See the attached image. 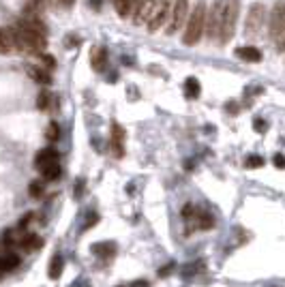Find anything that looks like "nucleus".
<instances>
[{
    "label": "nucleus",
    "instance_id": "1",
    "mask_svg": "<svg viewBox=\"0 0 285 287\" xmlns=\"http://www.w3.org/2000/svg\"><path fill=\"white\" fill-rule=\"evenodd\" d=\"M206 13H208V7L206 3H199L193 7V11L191 15H189V20H187V26H185V34H183V43L185 45H195L199 43V39L206 34Z\"/></svg>",
    "mask_w": 285,
    "mask_h": 287
},
{
    "label": "nucleus",
    "instance_id": "2",
    "mask_svg": "<svg viewBox=\"0 0 285 287\" xmlns=\"http://www.w3.org/2000/svg\"><path fill=\"white\" fill-rule=\"evenodd\" d=\"M13 41H15V50L24 52V54H32V56H43L45 47H47V37L37 34L30 30H24L20 26H13Z\"/></svg>",
    "mask_w": 285,
    "mask_h": 287
},
{
    "label": "nucleus",
    "instance_id": "3",
    "mask_svg": "<svg viewBox=\"0 0 285 287\" xmlns=\"http://www.w3.org/2000/svg\"><path fill=\"white\" fill-rule=\"evenodd\" d=\"M238 13H240V3L238 0H227L225 3V13H223V26L219 34V45H227L232 41L236 32V24H238Z\"/></svg>",
    "mask_w": 285,
    "mask_h": 287
},
{
    "label": "nucleus",
    "instance_id": "4",
    "mask_svg": "<svg viewBox=\"0 0 285 287\" xmlns=\"http://www.w3.org/2000/svg\"><path fill=\"white\" fill-rule=\"evenodd\" d=\"M225 3H227V0H215V3L208 7V13H206V37L210 41H219L221 26H223V13H225Z\"/></svg>",
    "mask_w": 285,
    "mask_h": 287
},
{
    "label": "nucleus",
    "instance_id": "5",
    "mask_svg": "<svg viewBox=\"0 0 285 287\" xmlns=\"http://www.w3.org/2000/svg\"><path fill=\"white\" fill-rule=\"evenodd\" d=\"M172 9H174V0H159L153 15H150L148 20V30L150 32H157L161 30L165 24H169V17H172Z\"/></svg>",
    "mask_w": 285,
    "mask_h": 287
},
{
    "label": "nucleus",
    "instance_id": "6",
    "mask_svg": "<svg viewBox=\"0 0 285 287\" xmlns=\"http://www.w3.org/2000/svg\"><path fill=\"white\" fill-rule=\"evenodd\" d=\"M266 24V7L262 3H255L249 7L246 13V24H244V34L246 37H258L260 30Z\"/></svg>",
    "mask_w": 285,
    "mask_h": 287
},
{
    "label": "nucleus",
    "instance_id": "7",
    "mask_svg": "<svg viewBox=\"0 0 285 287\" xmlns=\"http://www.w3.org/2000/svg\"><path fill=\"white\" fill-rule=\"evenodd\" d=\"M189 0H174V9H172V17L167 24V34H176L180 28L187 26L189 20Z\"/></svg>",
    "mask_w": 285,
    "mask_h": 287
},
{
    "label": "nucleus",
    "instance_id": "8",
    "mask_svg": "<svg viewBox=\"0 0 285 287\" xmlns=\"http://www.w3.org/2000/svg\"><path fill=\"white\" fill-rule=\"evenodd\" d=\"M283 28H285V0H279V3L272 7L270 22H268V30H270V39L272 41L279 39Z\"/></svg>",
    "mask_w": 285,
    "mask_h": 287
},
{
    "label": "nucleus",
    "instance_id": "9",
    "mask_svg": "<svg viewBox=\"0 0 285 287\" xmlns=\"http://www.w3.org/2000/svg\"><path fill=\"white\" fill-rule=\"evenodd\" d=\"M157 3H159V0H135V3H133V13H131L133 24H137V26L148 24Z\"/></svg>",
    "mask_w": 285,
    "mask_h": 287
},
{
    "label": "nucleus",
    "instance_id": "10",
    "mask_svg": "<svg viewBox=\"0 0 285 287\" xmlns=\"http://www.w3.org/2000/svg\"><path fill=\"white\" fill-rule=\"evenodd\" d=\"M15 26H20L24 28V30H30V32H37V34H43L47 37V26L43 24V20L37 13H30V11H24L22 17L17 20Z\"/></svg>",
    "mask_w": 285,
    "mask_h": 287
},
{
    "label": "nucleus",
    "instance_id": "11",
    "mask_svg": "<svg viewBox=\"0 0 285 287\" xmlns=\"http://www.w3.org/2000/svg\"><path fill=\"white\" fill-rule=\"evenodd\" d=\"M34 165L39 167L41 171L50 169L54 165H58V152H56L54 148H45V150H39L34 157Z\"/></svg>",
    "mask_w": 285,
    "mask_h": 287
},
{
    "label": "nucleus",
    "instance_id": "12",
    "mask_svg": "<svg viewBox=\"0 0 285 287\" xmlns=\"http://www.w3.org/2000/svg\"><path fill=\"white\" fill-rule=\"evenodd\" d=\"M24 69L37 84H41V86H50L52 84V73L47 71L45 66H41V64H26Z\"/></svg>",
    "mask_w": 285,
    "mask_h": 287
},
{
    "label": "nucleus",
    "instance_id": "13",
    "mask_svg": "<svg viewBox=\"0 0 285 287\" xmlns=\"http://www.w3.org/2000/svg\"><path fill=\"white\" fill-rule=\"evenodd\" d=\"M122 141H125V129H122L120 124L114 122V124H112V150H114V155H116V157L125 155Z\"/></svg>",
    "mask_w": 285,
    "mask_h": 287
},
{
    "label": "nucleus",
    "instance_id": "14",
    "mask_svg": "<svg viewBox=\"0 0 285 287\" xmlns=\"http://www.w3.org/2000/svg\"><path fill=\"white\" fill-rule=\"evenodd\" d=\"M15 50V41H13V30L11 28H3L0 26V54L7 56V54H13Z\"/></svg>",
    "mask_w": 285,
    "mask_h": 287
},
{
    "label": "nucleus",
    "instance_id": "15",
    "mask_svg": "<svg viewBox=\"0 0 285 287\" xmlns=\"http://www.w3.org/2000/svg\"><path fill=\"white\" fill-rule=\"evenodd\" d=\"M236 56H238L240 60L244 62H260L262 60V52L258 50V47H253V45H242L236 50Z\"/></svg>",
    "mask_w": 285,
    "mask_h": 287
},
{
    "label": "nucleus",
    "instance_id": "16",
    "mask_svg": "<svg viewBox=\"0 0 285 287\" xmlns=\"http://www.w3.org/2000/svg\"><path fill=\"white\" fill-rule=\"evenodd\" d=\"M105 62H108V52L103 50V47H94V50L90 52V64L94 71H103L105 69Z\"/></svg>",
    "mask_w": 285,
    "mask_h": 287
},
{
    "label": "nucleus",
    "instance_id": "17",
    "mask_svg": "<svg viewBox=\"0 0 285 287\" xmlns=\"http://www.w3.org/2000/svg\"><path fill=\"white\" fill-rule=\"evenodd\" d=\"M62 266H64V262H62V255L60 253H56V255H52V262H50V268H47V276H50L52 281H56V279H60V274H62Z\"/></svg>",
    "mask_w": 285,
    "mask_h": 287
},
{
    "label": "nucleus",
    "instance_id": "18",
    "mask_svg": "<svg viewBox=\"0 0 285 287\" xmlns=\"http://www.w3.org/2000/svg\"><path fill=\"white\" fill-rule=\"evenodd\" d=\"M54 94L47 90V88H41L39 94H37V110H41V112H47L54 105Z\"/></svg>",
    "mask_w": 285,
    "mask_h": 287
},
{
    "label": "nucleus",
    "instance_id": "19",
    "mask_svg": "<svg viewBox=\"0 0 285 287\" xmlns=\"http://www.w3.org/2000/svg\"><path fill=\"white\" fill-rule=\"evenodd\" d=\"M20 266V257L15 253H5L0 255V272H11Z\"/></svg>",
    "mask_w": 285,
    "mask_h": 287
},
{
    "label": "nucleus",
    "instance_id": "20",
    "mask_svg": "<svg viewBox=\"0 0 285 287\" xmlns=\"http://www.w3.org/2000/svg\"><path fill=\"white\" fill-rule=\"evenodd\" d=\"M20 246L24 248V251H37V248H41L43 246V240L39 236H34V234H28L24 238H20Z\"/></svg>",
    "mask_w": 285,
    "mask_h": 287
},
{
    "label": "nucleus",
    "instance_id": "21",
    "mask_svg": "<svg viewBox=\"0 0 285 287\" xmlns=\"http://www.w3.org/2000/svg\"><path fill=\"white\" fill-rule=\"evenodd\" d=\"M133 3H135V0H112V5L120 17H129L133 13Z\"/></svg>",
    "mask_w": 285,
    "mask_h": 287
},
{
    "label": "nucleus",
    "instance_id": "22",
    "mask_svg": "<svg viewBox=\"0 0 285 287\" xmlns=\"http://www.w3.org/2000/svg\"><path fill=\"white\" fill-rule=\"evenodd\" d=\"M185 94H187L189 99L199 97V82H197L195 78H189V80L185 82Z\"/></svg>",
    "mask_w": 285,
    "mask_h": 287
},
{
    "label": "nucleus",
    "instance_id": "23",
    "mask_svg": "<svg viewBox=\"0 0 285 287\" xmlns=\"http://www.w3.org/2000/svg\"><path fill=\"white\" fill-rule=\"evenodd\" d=\"M92 251L97 253V255H103V257H110L114 251H116V246L105 242V244H97V246H92Z\"/></svg>",
    "mask_w": 285,
    "mask_h": 287
},
{
    "label": "nucleus",
    "instance_id": "24",
    "mask_svg": "<svg viewBox=\"0 0 285 287\" xmlns=\"http://www.w3.org/2000/svg\"><path fill=\"white\" fill-rule=\"evenodd\" d=\"M45 137L50 139V141H56L60 137V127L56 122H50V127H47V131H45Z\"/></svg>",
    "mask_w": 285,
    "mask_h": 287
},
{
    "label": "nucleus",
    "instance_id": "25",
    "mask_svg": "<svg viewBox=\"0 0 285 287\" xmlns=\"http://www.w3.org/2000/svg\"><path fill=\"white\" fill-rule=\"evenodd\" d=\"M41 174H43V178H45V180H58V178H60V174H62V169H60V165H54V167H50V169L41 171Z\"/></svg>",
    "mask_w": 285,
    "mask_h": 287
},
{
    "label": "nucleus",
    "instance_id": "26",
    "mask_svg": "<svg viewBox=\"0 0 285 287\" xmlns=\"http://www.w3.org/2000/svg\"><path fill=\"white\" fill-rule=\"evenodd\" d=\"M43 191H45L43 183H39V180H34V183H30V197L39 199V197L43 195Z\"/></svg>",
    "mask_w": 285,
    "mask_h": 287
},
{
    "label": "nucleus",
    "instance_id": "27",
    "mask_svg": "<svg viewBox=\"0 0 285 287\" xmlns=\"http://www.w3.org/2000/svg\"><path fill=\"white\" fill-rule=\"evenodd\" d=\"M39 58H41V66H45L47 71H52L54 66H56V60L52 58L50 54H43V56H39Z\"/></svg>",
    "mask_w": 285,
    "mask_h": 287
},
{
    "label": "nucleus",
    "instance_id": "28",
    "mask_svg": "<svg viewBox=\"0 0 285 287\" xmlns=\"http://www.w3.org/2000/svg\"><path fill=\"white\" fill-rule=\"evenodd\" d=\"M264 165V159L258 157V155H251L249 159H246V167H262Z\"/></svg>",
    "mask_w": 285,
    "mask_h": 287
},
{
    "label": "nucleus",
    "instance_id": "29",
    "mask_svg": "<svg viewBox=\"0 0 285 287\" xmlns=\"http://www.w3.org/2000/svg\"><path fill=\"white\" fill-rule=\"evenodd\" d=\"M272 163H274V167H279V169H285V157H283V155H274Z\"/></svg>",
    "mask_w": 285,
    "mask_h": 287
},
{
    "label": "nucleus",
    "instance_id": "30",
    "mask_svg": "<svg viewBox=\"0 0 285 287\" xmlns=\"http://www.w3.org/2000/svg\"><path fill=\"white\" fill-rule=\"evenodd\" d=\"M274 45H277V47H279V50H281V52H285V28H283V30H281V34H279V39H277V41H274Z\"/></svg>",
    "mask_w": 285,
    "mask_h": 287
},
{
    "label": "nucleus",
    "instance_id": "31",
    "mask_svg": "<svg viewBox=\"0 0 285 287\" xmlns=\"http://www.w3.org/2000/svg\"><path fill=\"white\" fill-rule=\"evenodd\" d=\"M58 3H60L64 9H71V7L75 5V0H58Z\"/></svg>",
    "mask_w": 285,
    "mask_h": 287
},
{
    "label": "nucleus",
    "instance_id": "32",
    "mask_svg": "<svg viewBox=\"0 0 285 287\" xmlns=\"http://www.w3.org/2000/svg\"><path fill=\"white\" fill-rule=\"evenodd\" d=\"M255 129H258V131H266V124L262 122V118L255 120Z\"/></svg>",
    "mask_w": 285,
    "mask_h": 287
},
{
    "label": "nucleus",
    "instance_id": "33",
    "mask_svg": "<svg viewBox=\"0 0 285 287\" xmlns=\"http://www.w3.org/2000/svg\"><path fill=\"white\" fill-rule=\"evenodd\" d=\"M131 287H148V283L146 281H133Z\"/></svg>",
    "mask_w": 285,
    "mask_h": 287
},
{
    "label": "nucleus",
    "instance_id": "34",
    "mask_svg": "<svg viewBox=\"0 0 285 287\" xmlns=\"http://www.w3.org/2000/svg\"><path fill=\"white\" fill-rule=\"evenodd\" d=\"M43 5L45 7H54V5H58V0H43Z\"/></svg>",
    "mask_w": 285,
    "mask_h": 287
},
{
    "label": "nucleus",
    "instance_id": "35",
    "mask_svg": "<svg viewBox=\"0 0 285 287\" xmlns=\"http://www.w3.org/2000/svg\"><path fill=\"white\" fill-rule=\"evenodd\" d=\"M30 3H32L34 7H45V5H43V0H30Z\"/></svg>",
    "mask_w": 285,
    "mask_h": 287
},
{
    "label": "nucleus",
    "instance_id": "36",
    "mask_svg": "<svg viewBox=\"0 0 285 287\" xmlns=\"http://www.w3.org/2000/svg\"><path fill=\"white\" fill-rule=\"evenodd\" d=\"M120 287H122V285H120Z\"/></svg>",
    "mask_w": 285,
    "mask_h": 287
}]
</instances>
